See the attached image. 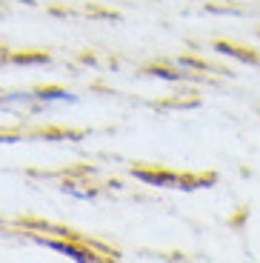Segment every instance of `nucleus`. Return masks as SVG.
Here are the masks:
<instances>
[{
  "mask_svg": "<svg viewBox=\"0 0 260 263\" xmlns=\"http://www.w3.org/2000/svg\"><path fill=\"white\" fill-rule=\"evenodd\" d=\"M9 54H6V49H0V60H6Z\"/></svg>",
  "mask_w": 260,
  "mask_h": 263,
  "instance_id": "nucleus-7",
  "label": "nucleus"
},
{
  "mask_svg": "<svg viewBox=\"0 0 260 263\" xmlns=\"http://www.w3.org/2000/svg\"><path fill=\"white\" fill-rule=\"evenodd\" d=\"M137 180H146L152 186H175V189H197L203 183H212L215 175H206V178H195V175H177V172H163V169H132Z\"/></svg>",
  "mask_w": 260,
  "mask_h": 263,
  "instance_id": "nucleus-1",
  "label": "nucleus"
},
{
  "mask_svg": "<svg viewBox=\"0 0 260 263\" xmlns=\"http://www.w3.org/2000/svg\"><path fill=\"white\" fill-rule=\"evenodd\" d=\"M43 246H49V249H58L63 252V255H69L72 260H98V255L91 249H83V246H75V243H66V240H52V237H38Z\"/></svg>",
  "mask_w": 260,
  "mask_h": 263,
  "instance_id": "nucleus-2",
  "label": "nucleus"
},
{
  "mask_svg": "<svg viewBox=\"0 0 260 263\" xmlns=\"http://www.w3.org/2000/svg\"><path fill=\"white\" fill-rule=\"evenodd\" d=\"M149 74H155V78H163V80H180L183 74L180 72H169V69H163V66H152V69H146Z\"/></svg>",
  "mask_w": 260,
  "mask_h": 263,
  "instance_id": "nucleus-6",
  "label": "nucleus"
},
{
  "mask_svg": "<svg viewBox=\"0 0 260 263\" xmlns=\"http://www.w3.org/2000/svg\"><path fill=\"white\" fill-rule=\"evenodd\" d=\"M9 60H14V63H46L49 54H43V52H38V54H9Z\"/></svg>",
  "mask_w": 260,
  "mask_h": 263,
  "instance_id": "nucleus-4",
  "label": "nucleus"
},
{
  "mask_svg": "<svg viewBox=\"0 0 260 263\" xmlns=\"http://www.w3.org/2000/svg\"><path fill=\"white\" fill-rule=\"evenodd\" d=\"M215 49L220 54H229V58H237V60H243V63H260V58L254 52H243V49H237V46H232V43H215Z\"/></svg>",
  "mask_w": 260,
  "mask_h": 263,
  "instance_id": "nucleus-3",
  "label": "nucleus"
},
{
  "mask_svg": "<svg viewBox=\"0 0 260 263\" xmlns=\"http://www.w3.org/2000/svg\"><path fill=\"white\" fill-rule=\"evenodd\" d=\"M38 98H43V100H66L69 92H66V89H38Z\"/></svg>",
  "mask_w": 260,
  "mask_h": 263,
  "instance_id": "nucleus-5",
  "label": "nucleus"
}]
</instances>
